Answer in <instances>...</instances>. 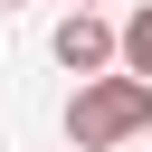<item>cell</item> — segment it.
Segmentation results:
<instances>
[{
    "label": "cell",
    "mask_w": 152,
    "mask_h": 152,
    "mask_svg": "<svg viewBox=\"0 0 152 152\" xmlns=\"http://www.w3.org/2000/svg\"><path fill=\"white\" fill-rule=\"evenodd\" d=\"M133 133H152V86L142 76H86L76 95H66V142L76 152H114V142H133Z\"/></svg>",
    "instance_id": "obj_1"
},
{
    "label": "cell",
    "mask_w": 152,
    "mask_h": 152,
    "mask_svg": "<svg viewBox=\"0 0 152 152\" xmlns=\"http://www.w3.org/2000/svg\"><path fill=\"white\" fill-rule=\"evenodd\" d=\"M48 48H57V66H66V76H114V28H104L95 10H66Z\"/></svg>",
    "instance_id": "obj_2"
},
{
    "label": "cell",
    "mask_w": 152,
    "mask_h": 152,
    "mask_svg": "<svg viewBox=\"0 0 152 152\" xmlns=\"http://www.w3.org/2000/svg\"><path fill=\"white\" fill-rule=\"evenodd\" d=\"M0 10H19V0H0Z\"/></svg>",
    "instance_id": "obj_4"
},
{
    "label": "cell",
    "mask_w": 152,
    "mask_h": 152,
    "mask_svg": "<svg viewBox=\"0 0 152 152\" xmlns=\"http://www.w3.org/2000/svg\"><path fill=\"white\" fill-rule=\"evenodd\" d=\"M114 66H124V76H142V86H152V0H142V10H133V19H124V28H114Z\"/></svg>",
    "instance_id": "obj_3"
},
{
    "label": "cell",
    "mask_w": 152,
    "mask_h": 152,
    "mask_svg": "<svg viewBox=\"0 0 152 152\" xmlns=\"http://www.w3.org/2000/svg\"><path fill=\"white\" fill-rule=\"evenodd\" d=\"M76 10H95V0H76Z\"/></svg>",
    "instance_id": "obj_5"
}]
</instances>
